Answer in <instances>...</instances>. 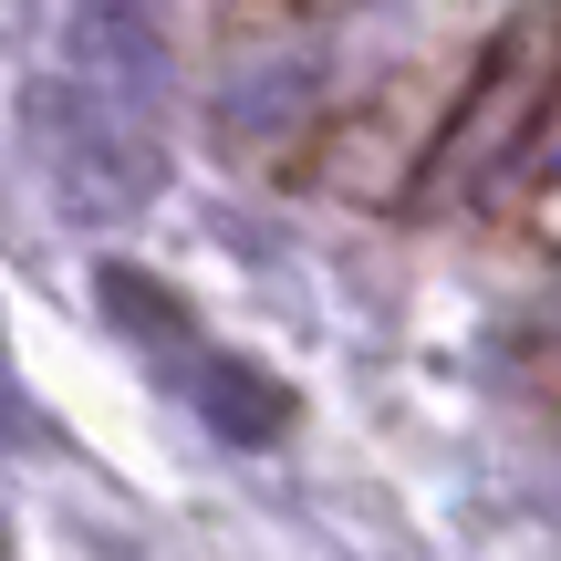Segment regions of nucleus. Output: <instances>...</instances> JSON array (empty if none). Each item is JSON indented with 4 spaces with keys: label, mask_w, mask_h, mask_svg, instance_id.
I'll use <instances>...</instances> for the list:
<instances>
[]
</instances>
